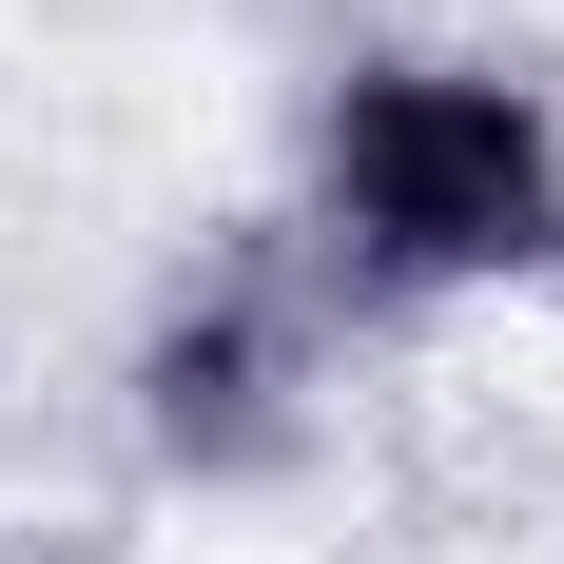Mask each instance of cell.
I'll use <instances>...</instances> for the list:
<instances>
[{"instance_id": "cell-1", "label": "cell", "mask_w": 564, "mask_h": 564, "mask_svg": "<svg viewBox=\"0 0 564 564\" xmlns=\"http://www.w3.org/2000/svg\"><path fill=\"white\" fill-rule=\"evenodd\" d=\"M292 253L350 312H467L564 273V78L487 40H350L292 117Z\"/></svg>"}, {"instance_id": "cell-2", "label": "cell", "mask_w": 564, "mask_h": 564, "mask_svg": "<svg viewBox=\"0 0 564 564\" xmlns=\"http://www.w3.org/2000/svg\"><path fill=\"white\" fill-rule=\"evenodd\" d=\"M332 350H350V292L292 253V234H234V253H175L137 350H117V429L175 467V487H273L312 467L332 429Z\"/></svg>"}]
</instances>
